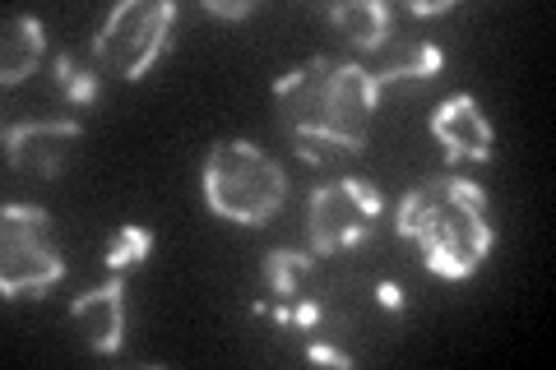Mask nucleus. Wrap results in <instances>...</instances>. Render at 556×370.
<instances>
[{"instance_id": "423d86ee", "label": "nucleus", "mask_w": 556, "mask_h": 370, "mask_svg": "<svg viewBox=\"0 0 556 370\" xmlns=\"http://www.w3.org/2000/svg\"><path fill=\"white\" fill-rule=\"evenodd\" d=\"M380 190L362 176H339L329 186L311 190V204H306V237H311V251L316 255H339V251H353L362 245L376 222H380Z\"/></svg>"}, {"instance_id": "1a4fd4ad", "label": "nucleus", "mask_w": 556, "mask_h": 370, "mask_svg": "<svg viewBox=\"0 0 556 370\" xmlns=\"http://www.w3.org/2000/svg\"><path fill=\"white\" fill-rule=\"evenodd\" d=\"M70 324L79 329V339L98 357H112L126 343V283L121 273H112L108 283H98L89 292H79L70 302Z\"/></svg>"}, {"instance_id": "9b49d317", "label": "nucleus", "mask_w": 556, "mask_h": 370, "mask_svg": "<svg viewBox=\"0 0 556 370\" xmlns=\"http://www.w3.org/2000/svg\"><path fill=\"white\" fill-rule=\"evenodd\" d=\"M329 28L362 56H376L394 38V10L386 0H339L329 5Z\"/></svg>"}, {"instance_id": "2eb2a0df", "label": "nucleus", "mask_w": 556, "mask_h": 370, "mask_svg": "<svg viewBox=\"0 0 556 370\" xmlns=\"http://www.w3.org/2000/svg\"><path fill=\"white\" fill-rule=\"evenodd\" d=\"M149 251H153V232L144 222H121L116 232H112V241H108V269L112 273H126V269H139V264L149 259Z\"/></svg>"}, {"instance_id": "6e6552de", "label": "nucleus", "mask_w": 556, "mask_h": 370, "mask_svg": "<svg viewBox=\"0 0 556 370\" xmlns=\"http://www.w3.org/2000/svg\"><path fill=\"white\" fill-rule=\"evenodd\" d=\"M431 139L445 149L450 163H492V120H486L482 102L473 93H450L427 120Z\"/></svg>"}, {"instance_id": "a211bd4d", "label": "nucleus", "mask_w": 556, "mask_h": 370, "mask_svg": "<svg viewBox=\"0 0 556 370\" xmlns=\"http://www.w3.org/2000/svg\"><path fill=\"white\" fill-rule=\"evenodd\" d=\"M302 357H306V361H316V366L353 370V357H348V352H339V347H329V343H306V347H302Z\"/></svg>"}, {"instance_id": "ddd939ff", "label": "nucleus", "mask_w": 556, "mask_h": 370, "mask_svg": "<svg viewBox=\"0 0 556 370\" xmlns=\"http://www.w3.org/2000/svg\"><path fill=\"white\" fill-rule=\"evenodd\" d=\"M98 56L93 47L89 51H56L47 61V75H51V88L70 102V107H93L102 98V75H98Z\"/></svg>"}, {"instance_id": "4468645a", "label": "nucleus", "mask_w": 556, "mask_h": 370, "mask_svg": "<svg viewBox=\"0 0 556 370\" xmlns=\"http://www.w3.org/2000/svg\"><path fill=\"white\" fill-rule=\"evenodd\" d=\"M311 269H316V255H306V251H269L265 264H260L265 288L278 296V302H292V296L306 288Z\"/></svg>"}, {"instance_id": "20e7f679", "label": "nucleus", "mask_w": 556, "mask_h": 370, "mask_svg": "<svg viewBox=\"0 0 556 370\" xmlns=\"http://www.w3.org/2000/svg\"><path fill=\"white\" fill-rule=\"evenodd\" d=\"M65 278V259L51 241V214L38 204L0 208V292L5 302H38Z\"/></svg>"}, {"instance_id": "7ed1b4c3", "label": "nucleus", "mask_w": 556, "mask_h": 370, "mask_svg": "<svg viewBox=\"0 0 556 370\" xmlns=\"http://www.w3.org/2000/svg\"><path fill=\"white\" fill-rule=\"evenodd\" d=\"M200 190L214 218L237 227H265L288 200V171L247 139H218L204 153Z\"/></svg>"}, {"instance_id": "39448f33", "label": "nucleus", "mask_w": 556, "mask_h": 370, "mask_svg": "<svg viewBox=\"0 0 556 370\" xmlns=\"http://www.w3.org/2000/svg\"><path fill=\"white\" fill-rule=\"evenodd\" d=\"M172 24H177V5L172 0H121L102 20L89 47L108 75L135 84L163 61V51L172 42Z\"/></svg>"}, {"instance_id": "f03ea898", "label": "nucleus", "mask_w": 556, "mask_h": 370, "mask_svg": "<svg viewBox=\"0 0 556 370\" xmlns=\"http://www.w3.org/2000/svg\"><path fill=\"white\" fill-rule=\"evenodd\" d=\"M394 232L417 245V255L445 283H464L492 255V222H486L482 186L464 176H431L399 200Z\"/></svg>"}, {"instance_id": "0eeeda50", "label": "nucleus", "mask_w": 556, "mask_h": 370, "mask_svg": "<svg viewBox=\"0 0 556 370\" xmlns=\"http://www.w3.org/2000/svg\"><path fill=\"white\" fill-rule=\"evenodd\" d=\"M84 139L79 120H10L5 126V163L24 176H61L75 157V144Z\"/></svg>"}, {"instance_id": "9d476101", "label": "nucleus", "mask_w": 556, "mask_h": 370, "mask_svg": "<svg viewBox=\"0 0 556 370\" xmlns=\"http://www.w3.org/2000/svg\"><path fill=\"white\" fill-rule=\"evenodd\" d=\"M441 69H445V51L427 38H390L367 61V75L376 88L404 84V79H437Z\"/></svg>"}, {"instance_id": "f3484780", "label": "nucleus", "mask_w": 556, "mask_h": 370, "mask_svg": "<svg viewBox=\"0 0 556 370\" xmlns=\"http://www.w3.org/2000/svg\"><path fill=\"white\" fill-rule=\"evenodd\" d=\"M204 14H214V20H251L260 10L255 0H200Z\"/></svg>"}, {"instance_id": "f8f14e48", "label": "nucleus", "mask_w": 556, "mask_h": 370, "mask_svg": "<svg viewBox=\"0 0 556 370\" xmlns=\"http://www.w3.org/2000/svg\"><path fill=\"white\" fill-rule=\"evenodd\" d=\"M47 61V33L33 14H5V38H0V88H20L38 75Z\"/></svg>"}, {"instance_id": "aec40b11", "label": "nucleus", "mask_w": 556, "mask_h": 370, "mask_svg": "<svg viewBox=\"0 0 556 370\" xmlns=\"http://www.w3.org/2000/svg\"><path fill=\"white\" fill-rule=\"evenodd\" d=\"M376 302L386 310H404V288L399 283H376Z\"/></svg>"}, {"instance_id": "dca6fc26", "label": "nucleus", "mask_w": 556, "mask_h": 370, "mask_svg": "<svg viewBox=\"0 0 556 370\" xmlns=\"http://www.w3.org/2000/svg\"><path fill=\"white\" fill-rule=\"evenodd\" d=\"M269 315H274V324H292V329H316L320 320H325V310H320V302H298V306H269Z\"/></svg>"}, {"instance_id": "f257e3e1", "label": "nucleus", "mask_w": 556, "mask_h": 370, "mask_svg": "<svg viewBox=\"0 0 556 370\" xmlns=\"http://www.w3.org/2000/svg\"><path fill=\"white\" fill-rule=\"evenodd\" d=\"M376 98L380 88L371 84L367 65L339 56H311L274 79L278 116H283V130L298 139L302 157H316V149H367Z\"/></svg>"}, {"instance_id": "6ab92c4d", "label": "nucleus", "mask_w": 556, "mask_h": 370, "mask_svg": "<svg viewBox=\"0 0 556 370\" xmlns=\"http://www.w3.org/2000/svg\"><path fill=\"white\" fill-rule=\"evenodd\" d=\"M455 10V0H413L408 14H417V20H431V14H450Z\"/></svg>"}]
</instances>
